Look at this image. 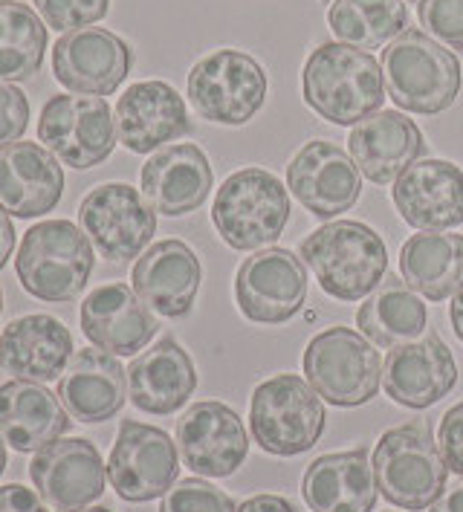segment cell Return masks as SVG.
<instances>
[{"label":"cell","instance_id":"obj_23","mask_svg":"<svg viewBox=\"0 0 463 512\" xmlns=\"http://www.w3.org/2000/svg\"><path fill=\"white\" fill-rule=\"evenodd\" d=\"M79 319L87 342L113 356H137L157 336L154 313L122 281L96 287L82 301Z\"/></svg>","mask_w":463,"mask_h":512},{"label":"cell","instance_id":"obj_36","mask_svg":"<svg viewBox=\"0 0 463 512\" xmlns=\"http://www.w3.org/2000/svg\"><path fill=\"white\" fill-rule=\"evenodd\" d=\"M41 12V21L55 32H76V29L99 24L110 9V0H32Z\"/></svg>","mask_w":463,"mask_h":512},{"label":"cell","instance_id":"obj_19","mask_svg":"<svg viewBox=\"0 0 463 512\" xmlns=\"http://www.w3.org/2000/svg\"><path fill=\"white\" fill-rule=\"evenodd\" d=\"M458 382L455 356L437 333L397 345L382 362V388L397 405L432 408Z\"/></svg>","mask_w":463,"mask_h":512},{"label":"cell","instance_id":"obj_48","mask_svg":"<svg viewBox=\"0 0 463 512\" xmlns=\"http://www.w3.org/2000/svg\"><path fill=\"white\" fill-rule=\"evenodd\" d=\"M325 3H333V0H325Z\"/></svg>","mask_w":463,"mask_h":512},{"label":"cell","instance_id":"obj_47","mask_svg":"<svg viewBox=\"0 0 463 512\" xmlns=\"http://www.w3.org/2000/svg\"><path fill=\"white\" fill-rule=\"evenodd\" d=\"M0 316H3V290H0Z\"/></svg>","mask_w":463,"mask_h":512},{"label":"cell","instance_id":"obj_26","mask_svg":"<svg viewBox=\"0 0 463 512\" xmlns=\"http://www.w3.org/2000/svg\"><path fill=\"white\" fill-rule=\"evenodd\" d=\"M73 336L64 324L47 316L32 313L15 319L0 333V368L24 382H53L73 359Z\"/></svg>","mask_w":463,"mask_h":512},{"label":"cell","instance_id":"obj_28","mask_svg":"<svg viewBox=\"0 0 463 512\" xmlns=\"http://www.w3.org/2000/svg\"><path fill=\"white\" fill-rule=\"evenodd\" d=\"M70 432V414L47 385L12 379L0 385V434L21 452H41Z\"/></svg>","mask_w":463,"mask_h":512},{"label":"cell","instance_id":"obj_29","mask_svg":"<svg viewBox=\"0 0 463 512\" xmlns=\"http://www.w3.org/2000/svg\"><path fill=\"white\" fill-rule=\"evenodd\" d=\"M197 388V368L189 351L171 336L142 351L128 368V397L145 414H174Z\"/></svg>","mask_w":463,"mask_h":512},{"label":"cell","instance_id":"obj_40","mask_svg":"<svg viewBox=\"0 0 463 512\" xmlns=\"http://www.w3.org/2000/svg\"><path fill=\"white\" fill-rule=\"evenodd\" d=\"M0 512H50L41 492L27 489L24 484L0 486Z\"/></svg>","mask_w":463,"mask_h":512},{"label":"cell","instance_id":"obj_4","mask_svg":"<svg viewBox=\"0 0 463 512\" xmlns=\"http://www.w3.org/2000/svg\"><path fill=\"white\" fill-rule=\"evenodd\" d=\"M93 261V243L76 223L44 220L24 232L15 272L24 293L47 304H64L82 296Z\"/></svg>","mask_w":463,"mask_h":512},{"label":"cell","instance_id":"obj_1","mask_svg":"<svg viewBox=\"0 0 463 512\" xmlns=\"http://www.w3.org/2000/svg\"><path fill=\"white\" fill-rule=\"evenodd\" d=\"M301 93L313 113L348 128L377 113L388 96L377 58L336 41L319 44L307 55L301 70Z\"/></svg>","mask_w":463,"mask_h":512},{"label":"cell","instance_id":"obj_42","mask_svg":"<svg viewBox=\"0 0 463 512\" xmlns=\"http://www.w3.org/2000/svg\"><path fill=\"white\" fill-rule=\"evenodd\" d=\"M429 512H463V478L458 484H452L435 504L429 507Z\"/></svg>","mask_w":463,"mask_h":512},{"label":"cell","instance_id":"obj_18","mask_svg":"<svg viewBox=\"0 0 463 512\" xmlns=\"http://www.w3.org/2000/svg\"><path fill=\"white\" fill-rule=\"evenodd\" d=\"M391 200L400 217L420 232H446L463 223V168L420 157L394 180Z\"/></svg>","mask_w":463,"mask_h":512},{"label":"cell","instance_id":"obj_14","mask_svg":"<svg viewBox=\"0 0 463 512\" xmlns=\"http://www.w3.org/2000/svg\"><path fill=\"white\" fill-rule=\"evenodd\" d=\"M235 298L249 322H290L307 301V270L290 249H261L235 275Z\"/></svg>","mask_w":463,"mask_h":512},{"label":"cell","instance_id":"obj_3","mask_svg":"<svg viewBox=\"0 0 463 512\" xmlns=\"http://www.w3.org/2000/svg\"><path fill=\"white\" fill-rule=\"evenodd\" d=\"M382 79L397 108L435 116L461 93V61L423 29H406L382 50Z\"/></svg>","mask_w":463,"mask_h":512},{"label":"cell","instance_id":"obj_21","mask_svg":"<svg viewBox=\"0 0 463 512\" xmlns=\"http://www.w3.org/2000/svg\"><path fill=\"white\" fill-rule=\"evenodd\" d=\"M200 278V258L189 243L177 238L148 246L131 270L134 293L142 298V304H148L151 313L163 319L189 316L200 290Z\"/></svg>","mask_w":463,"mask_h":512},{"label":"cell","instance_id":"obj_38","mask_svg":"<svg viewBox=\"0 0 463 512\" xmlns=\"http://www.w3.org/2000/svg\"><path fill=\"white\" fill-rule=\"evenodd\" d=\"M29 128V102L24 90L0 81V145L18 142Z\"/></svg>","mask_w":463,"mask_h":512},{"label":"cell","instance_id":"obj_46","mask_svg":"<svg viewBox=\"0 0 463 512\" xmlns=\"http://www.w3.org/2000/svg\"><path fill=\"white\" fill-rule=\"evenodd\" d=\"M73 512H113V510H108V507H93V504H90V507H82V510H73Z\"/></svg>","mask_w":463,"mask_h":512},{"label":"cell","instance_id":"obj_11","mask_svg":"<svg viewBox=\"0 0 463 512\" xmlns=\"http://www.w3.org/2000/svg\"><path fill=\"white\" fill-rule=\"evenodd\" d=\"M180 475V455L174 440L148 423L122 420L108 458V481L128 504H148L163 498Z\"/></svg>","mask_w":463,"mask_h":512},{"label":"cell","instance_id":"obj_22","mask_svg":"<svg viewBox=\"0 0 463 512\" xmlns=\"http://www.w3.org/2000/svg\"><path fill=\"white\" fill-rule=\"evenodd\" d=\"M215 189V174L209 157L191 145H168L142 165L139 191L154 212L165 217H183L197 212Z\"/></svg>","mask_w":463,"mask_h":512},{"label":"cell","instance_id":"obj_12","mask_svg":"<svg viewBox=\"0 0 463 512\" xmlns=\"http://www.w3.org/2000/svg\"><path fill=\"white\" fill-rule=\"evenodd\" d=\"M79 223L93 249L108 261H131L157 232V212L128 183L96 186L79 206Z\"/></svg>","mask_w":463,"mask_h":512},{"label":"cell","instance_id":"obj_7","mask_svg":"<svg viewBox=\"0 0 463 512\" xmlns=\"http://www.w3.org/2000/svg\"><path fill=\"white\" fill-rule=\"evenodd\" d=\"M380 495L400 510H426L446 489V463L429 423H409L382 434L374 449Z\"/></svg>","mask_w":463,"mask_h":512},{"label":"cell","instance_id":"obj_17","mask_svg":"<svg viewBox=\"0 0 463 512\" xmlns=\"http://www.w3.org/2000/svg\"><path fill=\"white\" fill-rule=\"evenodd\" d=\"M287 189L316 217H336L354 209L362 177L354 157L327 139H313L287 165Z\"/></svg>","mask_w":463,"mask_h":512},{"label":"cell","instance_id":"obj_34","mask_svg":"<svg viewBox=\"0 0 463 512\" xmlns=\"http://www.w3.org/2000/svg\"><path fill=\"white\" fill-rule=\"evenodd\" d=\"M47 24L27 3H0V81L32 79L47 55Z\"/></svg>","mask_w":463,"mask_h":512},{"label":"cell","instance_id":"obj_25","mask_svg":"<svg viewBox=\"0 0 463 512\" xmlns=\"http://www.w3.org/2000/svg\"><path fill=\"white\" fill-rule=\"evenodd\" d=\"M348 148L356 168L371 183L388 186L426 154V139L417 122L400 110H377L351 128Z\"/></svg>","mask_w":463,"mask_h":512},{"label":"cell","instance_id":"obj_13","mask_svg":"<svg viewBox=\"0 0 463 512\" xmlns=\"http://www.w3.org/2000/svg\"><path fill=\"white\" fill-rule=\"evenodd\" d=\"M134 67V50L125 38L102 27L64 32L53 44V73L61 87L84 96H110Z\"/></svg>","mask_w":463,"mask_h":512},{"label":"cell","instance_id":"obj_9","mask_svg":"<svg viewBox=\"0 0 463 512\" xmlns=\"http://www.w3.org/2000/svg\"><path fill=\"white\" fill-rule=\"evenodd\" d=\"M189 102L206 122L246 125L267 102L264 67L241 50H215L189 73Z\"/></svg>","mask_w":463,"mask_h":512},{"label":"cell","instance_id":"obj_10","mask_svg":"<svg viewBox=\"0 0 463 512\" xmlns=\"http://www.w3.org/2000/svg\"><path fill=\"white\" fill-rule=\"evenodd\" d=\"M116 139V119L105 96L58 93L38 119V142L73 171L102 165L113 154Z\"/></svg>","mask_w":463,"mask_h":512},{"label":"cell","instance_id":"obj_30","mask_svg":"<svg viewBox=\"0 0 463 512\" xmlns=\"http://www.w3.org/2000/svg\"><path fill=\"white\" fill-rule=\"evenodd\" d=\"M301 495L313 512H374L377 475L368 449L313 460L301 478Z\"/></svg>","mask_w":463,"mask_h":512},{"label":"cell","instance_id":"obj_31","mask_svg":"<svg viewBox=\"0 0 463 512\" xmlns=\"http://www.w3.org/2000/svg\"><path fill=\"white\" fill-rule=\"evenodd\" d=\"M400 275L414 293L446 301L463 287V235L420 232L400 249Z\"/></svg>","mask_w":463,"mask_h":512},{"label":"cell","instance_id":"obj_37","mask_svg":"<svg viewBox=\"0 0 463 512\" xmlns=\"http://www.w3.org/2000/svg\"><path fill=\"white\" fill-rule=\"evenodd\" d=\"M417 18L426 35L463 50V0H417Z\"/></svg>","mask_w":463,"mask_h":512},{"label":"cell","instance_id":"obj_43","mask_svg":"<svg viewBox=\"0 0 463 512\" xmlns=\"http://www.w3.org/2000/svg\"><path fill=\"white\" fill-rule=\"evenodd\" d=\"M12 249H15V226H12L9 215L0 209V270L6 267V261H9Z\"/></svg>","mask_w":463,"mask_h":512},{"label":"cell","instance_id":"obj_5","mask_svg":"<svg viewBox=\"0 0 463 512\" xmlns=\"http://www.w3.org/2000/svg\"><path fill=\"white\" fill-rule=\"evenodd\" d=\"M325 405L316 388L296 374L264 379L252 391L249 432L275 458H296L319 443L325 432Z\"/></svg>","mask_w":463,"mask_h":512},{"label":"cell","instance_id":"obj_27","mask_svg":"<svg viewBox=\"0 0 463 512\" xmlns=\"http://www.w3.org/2000/svg\"><path fill=\"white\" fill-rule=\"evenodd\" d=\"M58 400L79 423H105L128 400V371L102 348L76 351L58 379Z\"/></svg>","mask_w":463,"mask_h":512},{"label":"cell","instance_id":"obj_20","mask_svg":"<svg viewBox=\"0 0 463 512\" xmlns=\"http://www.w3.org/2000/svg\"><path fill=\"white\" fill-rule=\"evenodd\" d=\"M189 131L186 99L165 81H137L116 102V136L131 154H151Z\"/></svg>","mask_w":463,"mask_h":512},{"label":"cell","instance_id":"obj_33","mask_svg":"<svg viewBox=\"0 0 463 512\" xmlns=\"http://www.w3.org/2000/svg\"><path fill=\"white\" fill-rule=\"evenodd\" d=\"M327 27L356 50H377L409 27V6L403 0H333L327 6Z\"/></svg>","mask_w":463,"mask_h":512},{"label":"cell","instance_id":"obj_16","mask_svg":"<svg viewBox=\"0 0 463 512\" xmlns=\"http://www.w3.org/2000/svg\"><path fill=\"white\" fill-rule=\"evenodd\" d=\"M177 446L183 463L200 478H229L249 455L241 417L218 400L194 403L177 420Z\"/></svg>","mask_w":463,"mask_h":512},{"label":"cell","instance_id":"obj_24","mask_svg":"<svg viewBox=\"0 0 463 512\" xmlns=\"http://www.w3.org/2000/svg\"><path fill=\"white\" fill-rule=\"evenodd\" d=\"M64 194V171L38 142L0 145V209L32 220L47 215Z\"/></svg>","mask_w":463,"mask_h":512},{"label":"cell","instance_id":"obj_49","mask_svg":"<svg viewBox=\"0 0 463 512\" xmlns=\"http://www.w3.org/2000/svg\"><path fill=\"white\" fill-rule=\"evenodd\" d=\"M0 3H6V0H0Z\"/></svg>","mask_w":463,"mask_h":512},{"label":"cell","instance_id":"obj_32","mask_svg":"<svg viewBox=\"0 0 463 512\" xmlns=\"http://www.w3.org/2000/svg\"><path fill=\"white\" fill-rule=\"evenodd\" d=\"M426 322L429 313L423 298L400 275L382 278L380 287L356 313V327L362 330V336L380 348H397L417 339L426 330Z\"/></svg>","mask_w":463,"mask_h":512},{"label":"cell","instance_id":"obj_35","mask_svg":"<svg viewBox=\"0 0 463 512\" xmlns=\"http://www.w3.org/2000/svg\"><path fill=\"white\" fill-rule=\"evenodd\" d=\"M160 512H238V507L215 484L203 478H186L165 492Z\"/></svg>","mask_w":463,"mask_h":512},{"label":"cell","instance_id":"obj_45","mask_svg":"<svg viewBox=\"0 0 463 512\" xmlns=\"http://www.w3.org/2000/svg\"><path fill=\"white\" fill-rule=\"evenodd\" d=\"M6 472V440H3V434H0V475Z\"/></svg>","mask_w":463,"mask_h":512},{"label":"cell","instance_id":"obj_15","mask_svg":"<svg viewBox=\"0 0 463 512\" xmlns=\"http://www.w3.org/2000/svg\"><path fill=\"white\" fill-rule=\"evenodd\" d=\"M29 481L58 512L82 510L105 495L108 463L87 437H61L35 452Z\"/></svg>","mask_w":463,"mask_h":512},{"label":"cell","instance_id":"obj_8","mask_svg":"<svg viewBox=\"0 0 463 512\" xmlns=\"http://www.w3.org/2000/svg\"><path fill=\"white\" fill-rule=\"evenodd\" d=\"M301 368L316 394L336 408L365 405L382 385L380 351L354 327H327L313 336Z\"/></svg>","mask_w":463,"mask_h":512},{"label":"cell","instance_id":"obj_6","mask_svg":"<svg viewBox=\"0 0 463 512\" xmlns=\"http://www.w3.org/2000/svg\"><path fill=\"white\" fill-rule=\"evenodd\" d=\"M212 223L223 243L238 252L270 246L290 223V197L284 183L264 168L235 171L215 194Z\"/></svg>","mask_w":463,"mask_h":512},{"label":"cell","instance_id":"obj_2","mask_svg":"<svg viewBox=\"0 0 463 512\" xmlns=\"http://www.w3.org/2000/svg\"><path fill=\"white\" fill-rule=\"evenodd\" d=\"M299 252L319 287L339 301L371 296L388 270L385 243L359 220H333L319 226L301 241Z\"/></svg>","mask_w":463,"mask_h":512},{"label":"cell","instance_id":"obj_44","mask_svg":"<svg viewBox=\"0 0 463 512\" xmlns=\"http://www.w3.org/2000/svg\"><path fill=\"white\" fill-rule=\"evenodd\" d=\"M449 319H452V330H455V336L463 342V287L455 293V298H452Z\"/></svg>","mask_w":463,"mask_h":512},{"label":"cell","instance_id":"obj_39","mask_svg":"<svg viewBox=\"0 0 463 512\" xmlns=\"http://www.w3.org/2000/svg\"><path fill=\"white\" fill-rule=\"evenodd\" d=\"M437 449H440V455H443L446 469L463 478V403L452 405V408L440 417Z\"/></svg>","mask_w":463,"mask_h":512},{"label":"cell","instance_id":"obj_41","mask_svg":"<svg viewBox=\"0 0 463 512\" xmlns=\"http://www.w3.org/2000/svg\"><path fill=\"white\" fill-rule=\"evenodd\" d=\"M238 512H296V507H293L287 498H281V495H270V492H264V495H252V498H246L244 504L238 507Z\"/></svg>","mask_w":463,"mask_h":512}]
</instances>
